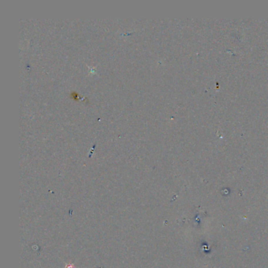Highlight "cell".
Wrapping results in <instances>:
<instances>
[{
  "instance_id": "cell-1",
  "label": "cell",
  "mask_w": 268,
  "mask_h": 268,
  "mask_svg": "<svg viewBox=\"0 0 268 268\" xmlns=\"http://www.w3.org/2000/svg\"><path fill=\"white\" fill-rule=\"evenodd\" d=\"M70 96H71V98H73L75 101H78V94L76 93V92H72V93L70 94Z\"/></svg>"
}]
</instances>
